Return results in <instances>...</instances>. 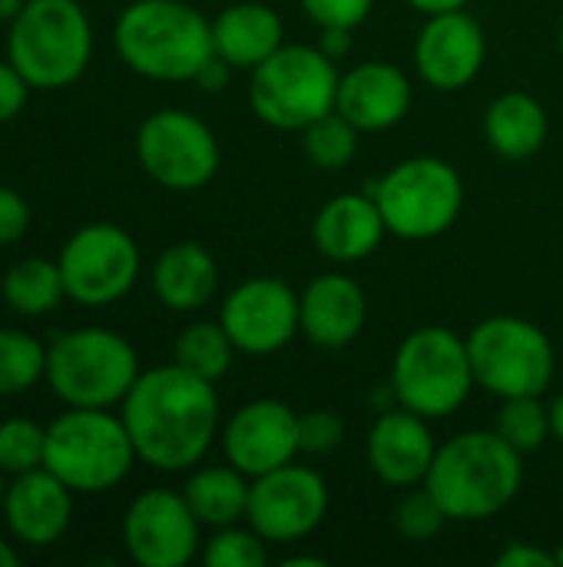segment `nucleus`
Returning <instances> with one entry per match:
<instances>
[{
  "label": "nucleus",
  "mask_w": 563,
  "mask_h": 567,
  "mask_svg": "<svg viewBox=\"0 0 563 567\" xmlns=\"http://www.w3.org/2000/svg\"><path fill=\"white\" fill-rule=\"evenodd\" d=\"M123 425L139 462L156 472H189L206 458L219 435L216 382H206L176 362L139 372L123 399Z\"/></svg>",
  "instance_id": "nucleus-1"
},
{
  "label": "nucleus",
  "mask_w": 563,
  "mask_h": 567,
  "mask_svg": "<svg viewBox=\"0 0 563 567\" xmlns=\"http://www.w3.org/2000/svg\"><path fill=\"white\" fill-rule=\"evenodd\" d=\"M524 485V455L491 432H461L438 445L425 488L448 522H488L501 515Z\"/></svg>",
  "instance_id": "nucleus-2"
},
{
  "label": "nucleus",
  "mask_w": 563,
  "mask_h": 567,
  "mask_svg": "<svg viewBox=\"0 0 563 567\" xmlns=\"http://www.w3.org/2000/svg\"><path fill=\"white\" fill-rule=\"evenodd\" d=\"M123 63L159 83H186L212 60V20L186 0H133L113 30Z\"/></svg>",
  "instance_id": "nucleus-3"
},
{
  "label": "nucleus",
  "mask_w": 563,
  "mask_h": 567,
  "mask_svg": "<svg viewBox=\"0 0 563 567\" xmlns=\"http://www.w3.org/2000/svg\"><path fill=\"white\" fill-rule=\"evenodd\" d=\"M93 56V27L76 0H27L10 20L7 60L33 90H60L83 76Z\"/></svg>",
  "instance_id": "nucleus-4"
},
{
  "label": "nucleus",
  "mask_w": 563,
  "mask_h": 567,
  "mask_svg": "<svg viewBox=\"0 0 563 567\" xmlns=\"http://www.w3.org/2000/svg\"><path fill=\"white\" fill-rule=\"evenodd\" d=\"M338 80L342 73L322 47L282 43L269 60L249 70V106L265 126L302 133L335 110Z\"/></svg>",
  "instance_id": "nucleus-5"
},
{
  "label": "nucleus",
  "mask_w": 563,
  "mask_h": 567,
  "mask_svg": "<svg viewBox=\"0 0 563 567\" xmlns=\"http://www.w3.org/2000/svg\"><path fill=\"white\" fill-rule=\"evenodd\" d=\"M133 462L139 458L123 415L116 419L106 409H70L46 425L43 468L70 492H110L133 472Z\"/></svg>",
  "instance_id": "nucleus-6"
},
{
  "label": "nucleus",
  "mask_w": 563,
  "mask_h": 567,
  "mask_svg": "<svg viewBox=\"0 0 563 567\" xmlns=\"http://www.w3.org/2000/svg\"><path fill=\"white\" fill-rule=\"evenodd\" d=\"M392 399L428 422L455 415L475 382L468 339L445 326H421L408 332L392 359Z\"/></svg>",
  "instance_id": "nucleus-7"
},
{
  "label": "nucleus",
  "mask_w": 563,
  "mask_h": 567,
  "mask_svg": "<svg viewBox=\"0 0 563 567\" xmlns=\"http://www.w3.org/2000/svg\"><path fill=\"white\" fill-rule=\"evenodd\" d=\"M139 379L136 349L110 329H76L46 349V382L70 409L123 405Z\"/></svg>",
  "instance_id": "nucleus-8"
},
{
  "label": "nucleus",
  "mask_w": 563,
  "mask_h": 567,
  "mask_svg": "<svg viewBox=\"0 0 563 567\" xmlns=\"http://www.w3.org/2000/svg\"><path fill=\"white\" fill-rule=\"evenodd\" d=\"M368 196L378 203L388 236L421 243L445 236L465 209L461 173L441 156H411L392 166Z\"/></svg>",
  "instance_id": "nucleus-9"
},
{
  "label": "nucleus",
  "mask_w": 563,
  "mask_h": 567,
  "mask_svg": "<svg viewBox=\"0 0 563 567\" xmlns=\"http://www.w3.org/2000/svg\"><path fill=\"white\" fill-rule=\"evenodd\" d=\"M475 382L498 395H544L557 372L554 342L521 316H491L468 332Z\"/></svg>",
  "instance_id": "nucleus-10"
},
{
  "label": "nucleus",
  "mask_w": 563,
  "mask_h": 567,
  "mask_svg": "<svg viewBox=\"0 0 563 567\" xmlns=\"http://www.w3.org/2000/svg\"><path fill=\"white\" fill-rule=\"evenodd\" d=\"M136 159L143 173L176 193H192L219 173V140L189 110H156L136 130Z\"/></svg>",
  "instance_id": "nucleus-11"
},
{
  "label": "nucleus",
  "mask_w": 563,
  "mask_h": 567,
  "mask_svg": "<svg viewBox=\"0 0 563 567\" xmlns=\"http://www.w3.org/2000/svg\"><path fill=\"white\" fill-rule=\"evenodd\" d=\"M56 266L66 296L80 306L100 309L119 302L136 286L139 246L113 223H90L66 239Z\"/></svg>",
  "instance_id": "nucleus-12"
},
{
  "label": "nucleus",
  "mask_w": 563,
  "mask_h": 567,
  "mask_svg": "<svg viewBox=\"0 0 563 567\" xmlns=\"http://www.w3.org/2000/svg\"><path fill=\"white\" fill-rule=\"evenodd\" d=\"M329 515V485L309 465H282L252 478L246 525L269 545H295L309 538Z\"/></svg>",
  "instance_id": "nucleus-13"
},
{
  "label": "nucleus",
  "mask_w": 563,
  "mask_h": 567,
  "mask_svg": "<svg viewBox=\"0 0 563 567\" xmlns=\"http://www.w3.org/2000/svg\"><path fill=\"white\" fill-rule=\"evenodd\" d=\"M199 528L183 492L149 488L126 508L123 545L139 567H186L202 551Z\"/></svg>",
  "instance_id": "nucleus-14"
},
{
  "label": "nucleus",
  "mask_w": 563,
  "mask_h": 567,
  "mask_svg": "<svg viewBox=\"0 0 563 567\" xmlns=\"http://www.w3.org/2000/svg\"><path fill=\"white\" fill-rule=\"evenodd\" d=\"M229 339L242 355H275L282 352L302 329H299V296L289 282L272 276H256L239 282L219 312Z\"/></svg>",
  "instance_id": "nucleus-15"
},
{
  "label": "nucleus",
  "mask_w": 563,
  "mask_h": 567,
  "mask_svg": "<svg viewBox=\"0 0 563 567\" xmlns=\"http://www.w3.org/2000/svg\"><path fill=\"white\" fill-rule=\"evenodd\" d=\"M222 452L226 462L249 478L295 462V455H302L299 412L279 399L246 402L222 429Z\"/></svg>",
  "instance_id": "nucleus-16"
},
{
  "label": "nucleus",
  "mask_w": 563,
  "mask_h": 567,
  "mask_svg": "<svg viewBox=\"0 0 563 567\" xmlns=\"http://www.w3.org/2000/svg\"><path fill=\"white\" fill-rule=\"evenodd\" d=\"M484 30L465 7L425 17V27L415 40V70L431 90L455 93L471 86L484 66Z\"/></svg>",
  "instance_id": "nucleus-17"
},
{
  "label": "nucleus",
  "mask_w": 563,
  "mask_h": 567,
  "mask_svg": "<svg viewBox=\"0 0 563 567\" xmlns=\"http://www.w3.org/2000/svg\"><path fill=\"white\" fill-rule=\"evenodd\" d=\"M438 455V442L425 415L398 405L382 412L368 432L365 458L378 482L388 488H418L425 485L431 462Z\"/></svg>",
  "instance_id": "nucleus-18"
},
{
  "label": "nucleus",
  "mask_w": 563,
  "mask_h": 567,
  "mask_svg": "<svg viewBox=\"0 0 563 567\" xmlns=\"http://www.w3.org/2000/svg\"><path fill=\"white\" fill-rule=\"evenodd\" d=\"M411 110V80L388 60H365L342 73L335 113L362 133H385Z\"/></svg>",
  "instance_id": "nucleus-19"
},
{
  "label": "nucleus",
  "mask_w": 563,
  "mask_h": 567,
  "mask_svg": "<svg viewBox=\"0 0 563 567\" xmlns=\"http://www.w3.org/2000/svg\"><path fill=\"white\" fill-rule=\"evenodd\" d=\"M73 518V492L46 468L13 475L3 498V522L27 548L56 545Z\"/></svg>",
  "instance_id": "nucleus-20"
},
{
  "label": "nucleus",
  "mask_w": 563,
  "mask_h": 567,
  "mask_svg": "<svg viewBox=\"0 0 563 567\" xmlns=\"http://www.w3.org/2000/svg\"><path fill=\"white\" fill-rule=\"evenodd\" d=\"M368 319V299L362 286L342 272L315 276L299 292V329L315 349H345L352 346Z\"/></svg>",
  "instance_id": "nucleus-21"
},
{
  "label": "nucleus",
  "mask_w": 563,
  "mask_h": 567,
  "mask_svg": "<svg viewBox=\"0 0 563 567\" xmlns=\"http://www.w3.org/2000/svg\"><path fill=\"white\" fill-rule=\"evenodd\" d=\"M388 226L368 193L332 196L312 219V243L332 262H362L382 246Z\"/></svg>",
  "instance_id": "nucleus-22"
},
{
  "label": "nucleus",
  "mask_w": 563,
  "mask_h": 567,
  "mask_svg": "<svg viewBox=\"0 0 563 567\" xmlns=\"http://www.w3.org/2000/svg\"><path fill=\"white\" fill-rule=\"evenodd\" d=\"M285 43V23L262 0H239L216 13L212 50L232 70H256Z\"/></svg>",
  "instance_id": "nucleus-23"
},
{
  "label": "nucleus",
  "mask_w": 563,
  "mask_h": 567,
  "mask_svg": "<svg viewBox=\"0 0 563 567\" xmlns=\"http://www.w3.org/2000/svg\"><path fill=\"white\" fill-rule=\"evenodd\" d=\"M219 266L199 243H173L153 266V292L173 312H196L212 302Z\"/></svg>",
  "instance_id": "nucleus-24"
},
{
  "label": "nucleus",
  "mask_w": 563,
  "mask_h": 567,
  "mask_svg": "<svg viewBox=\"0 0 563 567\" xmlns=\"http://www.w3.org/2000/svg\"><path fill=\"white\" fill-rule=\"evenodd\" d=\"M548 110L524 90H508L484 110V140L504 159H528L548 143Z\"/></svg>",
  "instance_id": "nucleus-25"
},
{
  "label": "nucleus",
  "mask_w": 563,
  "mask_h": 567,
  "mask_svg": "<svg viewBox=\"0 0 563 567\" xmlns=\"http://www.w3.org/2000/svg\"><path fill=\"white\" fill-rule=\"evenodd\" d=\"M249 492H252V478L242 475L236 465H206L196 468L189 475V482L183 485V498L192 508V515L199 518L202 528H229L246 522L249 512Z\"/></svg>",
  "instance_id": "nucleus-26"
},
{
  "label": "nucleus",
  "mask_w": 563,
  "mask_h": 567,
  "mask_svg": "<svg viewBox=\"0 0 563 567\" xmlns=\"http://www.w3.org/2000/svg\"><path fill=\"white\" fill-rule=\"evenodd\" d=\"M0 292H3V302L13 312L30 316V319L53 312L66 299L60 266L46 262V259H20L17 266H10L7 276H3Z\"/></svg>",
  "instance_id": "nucleus-27"
},
{
  "label": "nucleus",
  "mask_w": 563,
  "mask_h": 567,
  "mask_svg": "<svg viewBox=\"0 0 563 567\" xmlns=\"http://www.w3.org/2000/svg\"><path fill=\"white\" fill-rule=\"evenodd\" d=\"M236 352L239 349L222 322H192L179 332L173 346V362L206 382H219L232 369Z\"/></svg>",
  "instance_id": "nucleus-28"
},
{
  "label": "nucleus",
  "mask_w": 563,
  "mask_h": 567,
  "mask_svg": "<svg viewBox=\"0 0 563 567\" xmlns=\"http://www.w3.org/2000/svg\"><path fill=\"white\" fill-rule=\"evenodd\" d=\"M494 432L514 445L521 455L544 449L548 439H554L551 429V405L541 402V395H514L501 399V409L494 415Z\"/></svg>",
  "instance_id": "nucleus-29"
},
{
  "label": "nucleus",
  "mask_w": 563,
  "mask_h": 567,
  "mask_svg": "<svg viewBox=\"0 0 563 567\" xmlns=\"http://www.w3.org/2000/svg\"><path fill=\"white\" fill-rule=\"evenodd\" d=\"M46 375V349L17 329H0V399L30 392Z\"/></svg>",
  "instance_id": "nucleus-30"
},
{
  "label": "nucleus",
  "mask_w": 563,
  "mask_h": 567,
  "mask_svg": "<svg viewBox=\"0 0 563 567\" xmlns=\"http://www.w3.org/2000/svg\"><path fill=\"white\" fill-rule=\"evenodd\" d=\"M358 136L362 130H355L342 113L332 110L302 130V150L315 169H342L355 159Z\"/></svg>",
  "instance_id": "nucleus-31"
},
{
  "label": "nucleus",
  "mask_w": 563,
  "mask_h": 567,
  "mask_svg": "<svg viewBox=\"0 0 563 567\" xmlns=\"http://www.w3.org/2000/svg\"><path fill=\"white\" fill-rule=\"evenodd\" d=\"M202 561L206 567H262L269 565V542L249 525L216 528L202 545Z\"/></svg>",
  "instance_id": "nucleus-32"
},
{
  "label": "nucleus",
  "mask_w": 563,
  "mask_h": 567,
  "mask_svg": "<svg viewBox=\"0 0 563 567\" xmlns=\"http://www.w3.org/2000/svg\"><path fill=\"white\" fill-rule=\"evenodd\" d=\"M46 429L30 419H7L0 422V472L3 475H27L43 468Z\"/></svg>",
  "instance_id": "nucleus-33"
},
{
  "label": "nucleus",
  "mask_w": 563,
  "mask_h": 567,
  "mask_svg": "<svg viewBox=\"0 0 563 567\" xmlns=\"http://www.w3.org/2000/svg\"><path fill=\"white\" fill-rule=\"evenodd\" d=\"M448 515L438 505V498L418 485V488H405V498L395 508V528L408 538V542H428L445 528Z\"/></svg>",
  "instance_id": "nucleus-34"
},
{
  "label": "nucleus",
  "mask_w": 563,
  "mask_h": 567,
  "mask_svg": "<svg viewBox=\"0 0 563 567\" xmlns=\"http://www.w3.org/2000/svg\"><path fill=\"white\" fill-rule=\"evenodd\" d=\"M345 442V419L332 409H312L299 415L302 455H329Z\"/></svg>",
  "instance_id": "nucleus-35"
},
{
  "label": "nucleus",
  "mask_w": 563,
  "mask_h": 567,
  "mask_svg": "<svg viewBox=\"0 0 563 567\" xmlns=\"http://www.w3.org/2000/svg\"><path fill=\"white\" fill-rule=\"evenodd\" d=\"M305 17L325 30V27H342V30H355L368 20L375 0H299Z\"/></svg>",
  "instance_id": "nucleus-36"
},
{
  "label": "nucleus",
  "mask_w": 563,
  "mask_h": 567,
  "mask_svg": "<svg viewBox=\"0 0 563 567\" xmlns=\"http://www.w3.org/2000/svg\"><path fill=\"white\" fill-rule=\"evenodd\" d=\"M30 229V206L17 189L0 186V246L20 243Z\"/></svg>",
  "instance_id": "nucleus-37"
},
{
  "label": "nucleus",
  "mask_w": 563,
  "mask_h": 567,
  "mask_svg": "<svg viewBox=\"0 0 563 567\" xmlns=\"http://www.w3.org/2000/svg\"><path fill=\"white\" fill-rule=\"evenodd\" d=\"M27 93H30V83L23 80V73L10 60H3L0 63V123H10L27 106Z\"/></svg>",
  "instance_id": "nucleus-38"
},
{
  "label": "nucleus",
  "mask_w": 563,
  "mask_h": 567,
  "mask_svg": "<svg viewBox=\"0 0 563 567\" xmlns=\"http://www.w3.org/2000/svg\"><path fill=\"white\" fill-rule=\"evenodd\" d=\"M498 567H561V561H557V551H544V548L514 542L498 555Z\"/></svg>",
  "instance_id": "nucleus-39"
},
{
  "label": "nucleus",
  "mask_w": 563,
  "mask_h": 567,
  "mask_svg": "<svg viewBox=\"0 0 563 567\" xmlns=\"http://www.w3.org/2000/svg\"><path fill=\"white\" fill-rule=\"evenodd\" d=\"M232 73H236V70H232L222 56H216V53H212V60L196 73V80H192V83H199L206 93H219V90H226V86H229Z\"/></svg>",
  "instance_id": "nucleus-40"
},
{
  "label": "nucleus",
  "mask_w": 563,
  "mask_h": 567,
  "mask_svg": "<svg viewBox=\"0 0 563 567\" xmlns=\"http://www.w3.org/2000/svg\"><path fill=\"white\" fill-rule=\"evenodd\" d=\"M332 60H342L348 50H352V30H342V27H325L322 30V43H319Z\"/></svg>",
  "instance_id": "nucleus-41"
},
{
  "label": "nucleus",
  "mask_w": 563,
  "mask_h": 567,
  "mask_svg": "<svg viewBox=\"0 0 563 567\" xmlns=\"http://www.w3.org/2000/svg\"><path fill=\"white\" fill-rule=\"evenodd\" d=\"M468 0H408V7H415L418 13L431 17V13H448V10H461Z\"/></svg>",
  "instance_id": "nucleus-42"
},
{
  "label": "nucleus",
  "mask_w": 563,
  "mask_h": 567,
  "mask_svg": "<svg viewBox=\"0 0 563 567\" xmlns=\"http://www.w3.org/2000/svg\"><path fill=\"white\" fill-rule=\"evenodd\" d=\"M551 429H554V439L563 445V392L551 402Z\"/></svg>",
  "instance_id": "nucleus-43"
},
{
  "label": "nucleus",
  "mask_w": 563,
  "mask_h": 567,
  "mask_svg": "<svg viewBox=\"0 0 563 567\" xmlns=\"http://www.w3.org/2000/svg\"><path fill=\"white\" fill-rule=\"evenodd\" d=\"M17 565H20L17 548H13L10 542H3V538H0V567H17Z\"/></svg>",
  "instance_id": "nucleus-44"
},
{
  "label": "nucleus",
  "mask_w": 563,
  "mask_h": 567,
  "mask_svg": "<svg viewBox=\"0 0 563 567\" xmlns=\"http://www.w3.org/2000/svg\"><path fill=\"white\" fill-rule=\"evenodd\" d=\"M27 0H0V20H13L23 10Z\"/></svg>",
  "instance_id": "nucleus-45"
},
{
  "label": "nucleus",
  "mask_w": 563,
  "mask_h": 567,
  "mask_svg": "<svg viewBox=\"0 0 563 567\" xmlns=\"http://www.w3.org/2000/svg\"><path fill=\"white\" fill-rule=\"evenodd\" d=\"M3 498H7V482H3V472H0V508H3Z\"/></svg>",
  "instance_id": "nucleus-46"
},
{
  "label": "nucleus",
  "mask_w": 563,
  "mask_h": 567,
  "mask_svg": "<svg viewBox=\"0 0 563 567\" xmlns=\"http://www.w3.org/2000/svg\"><path fill=\"white\" fill-rule=\"evenodd\" d=\"M557 561H561V567H563V542H561V548H557Z\"/></svg>",
  "instance_id": "nucleus-47"
},
{
  "label": "nucleus",
  "mask_w": 563,
  "mask_h": 567,
  "mask_svg": "<svg viewBox=\"0 0 563 567\" xmlns=\"http://www.w3.org/2000/svg\"><path fill=\"white\" fill-rule=\"evenodd\" d=\"M561 50H563V30H561Z\"/></svg>",
  "instance_id": "nucleus-48"
}]
</instances>
